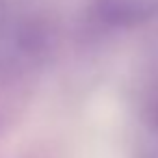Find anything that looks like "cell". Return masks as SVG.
Segmentation results:
<instances>
[{
    "label": "cell",
    "instance_id": "cell-1",
    "mask_svg": "<svg viewBox=\"0 0 158 158\" xmlns=\"http://www.w3.org/2000/svg\"><path fill=\"white\" fill-rule=\"evenodd\" d=\"M91 15L106 28L128 31L158 18V0H91Z\"/></svg>",
    "mask_w": 158,
    "mask_h": 158
},
{
    "label": "cell",
    "instance_id": "cell-2",
    "mask_svg": "<svg viewBox=\"0 0 158 158\" xmlns=\"http://www.w3.org/2000/svg\"><path fill=\"white\" fill-rule=\"evenodd\" d=\"M145 121L158 132V85H154L145 98Z\"/></svg>",
    "mask_w": 158,
    "mask_h": 158
}]
</instances>
